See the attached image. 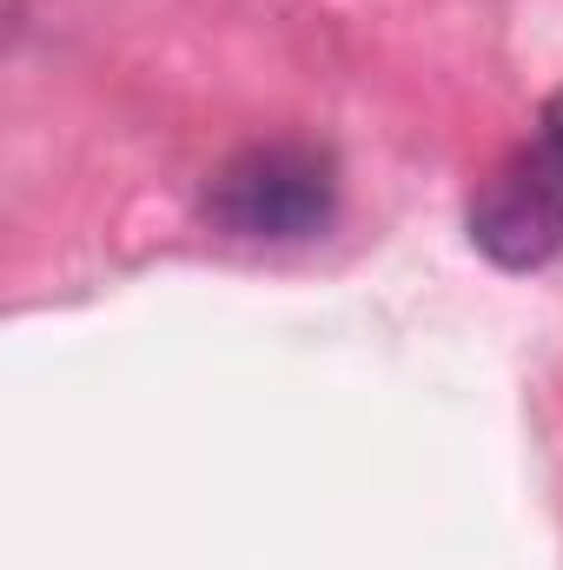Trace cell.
Segmentation results:
<instances>
[{
	"mask_svg": "<svg viewBox=\"0 0 563 570\" xmlns=\"http://www.w3.org/2000/svg\"><path fill=\"white\" fill-rule=\"evenodd\" d=\"M332 206H338V179H332V159L318 146H246L233 153L213 186H206V219L233 239H312L332 226Z\"/></svg>",
	"mask_w": 563,
	"mask_h": 570,
	"instance_id": "6da1fadb",
	"label": "cell"
},
{
	"mask_svg": "<svg viewBox=\"0 0 563 570\" xmlns=\"http://www.w3.org/2000/svg\"><path fill=\"white\" fill-rule=\"evenodd\" d=\"M537 140H551V146L563 153V94L544 107V120H537Z\"/></svg>",
	"mask_w": 563,
	"mask_h": 570,
	"instance_id": "3957f363",
	"label": "cell"
},
{
	"mask_svg": "<svg viewBox=\"0 0 563 570\" xmlns=\"http://www.w3.org/2000/svg\"><path fill=\"white\" fill-rule=\"evenodd\" d=\"M471 246L511 273L563 253V153L551 140L517 146L471 199Z\"/></svg>",
	"mask_w": 563,
	"mask_h": 570,
	"instance_id": "7a4b0ae2",
	"label": "cell"
}]
</instances>
